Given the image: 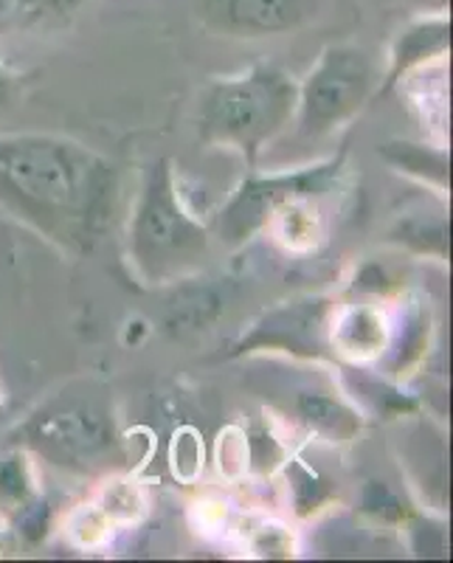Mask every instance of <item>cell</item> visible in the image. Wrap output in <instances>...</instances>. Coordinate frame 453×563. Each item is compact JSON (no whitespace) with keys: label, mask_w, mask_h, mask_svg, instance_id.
Segmentation results:
<instances>
[{"label":"cell","mask_w":453,"mask_h":563,"mask_svg":"<svg viewBox=\"0 0 453 563\" xmlns=\"http://www.w3.org/2000/svg\"><path fill=\"white\" fill-rule=\"evenodd\" d=\"M119 203V167L57 133H0V209L68 254H90Z\"/></svg>","instance_id":"cell-1"},{"label":"cell","mask_w":453,"mask_h":563,"mask_svg":"<svg viewBox=\"0 0 453 563\" xmlns=\"http://www.w3.org/2000/svg\"><path fill=\"white\" fill-rule=\"evenodd\" d=\"M209 249V229L186 206L173 158L153 161L141 175L128 229V260L139 282L158 288L195 276Z\"/></svg>","instance_id":"cell-2"},{"label":"cell","mask_w":453,"mask_h":563,"mask_svg":"<svg viewBox=\"0 0 453 563\" xmlns=\"http://www.w3.org/2000/svg\"><path fill=\"white\" fill-rule=\"evenodd\" d=\"M296 82L274 63H256L248 70L211 82L200 99L198 133L206 147L236 150L248 169L259 153L294 122Z\"/></svg>","instance_id":"cell-3"},{"label":"cell","mask_w":453,"mask_h":563,"mask_svg":"<svg viewBox=\"0 0 453 563\" xmlns=\"http://www.w3.org/2000/svg\"><path fill=\"white\" fill-rule=\"evenodd\" d=\"M20 449L74 474H97L122 462V440L102 395L59 391L18 429Z\"/></svg>","instance_id":"cell-4"},{"label":"cell","mask_w":453,"mask_h":563,"mask_svg":"<svg viewBox=\"0 0 453 563\" xmlns=\"http://www.w3.org/2000/svg\"><path fill=\"white\" fill-rule=\"evenodd\" d=\"M377 70L364 48L332 43L296 88V124L301 139H324L352 122L375 99Z\"/></svg>","instance_id":"cell-5"},{"label":"cell","mask_w":453,"mask_h":563,"mask_svg":"<svg viewBox=\"0 0 453 563\" xmlns=\"http://www.w3.org/2000/svg\"><path fill=\"white\" fill-rule=\"evenodd\" d=\"M344 158L339 153L335 158L319 161L310 167L294 169V173L274 175H245L243 184L236 186L231 198L225 200L218 214V238L229 249H240L248 240H254L259 231L268 229L270 220L279 214L285 206L296 200H319L330 195L339 180L344 178Z\"/></svg>","instance_id":"cell-6"},{"label":"cell","mask_w":453,"mask_h":563,"mask_svg":"<svg viewBox=\"0 0 453 563\" xmlns=\"http://www.w3.org/2000/svg\"><path fill=\"white\" fill-rule=\"evenodd\" d=\"M335 313L330 296H299L265 310L248 333L231 344V355L251 352H288L294 358L324 361L335 352L330 346V321Z\"/></svg>","instance_id":"cell-7"},{"label":"cell","mask_w":453,"mask_h":563,"mask_svg":"<svg viewBox=\"0 0 453 563\" xmlns=\"http://www.w3.org/2000/svg\"><path fill=\"white\" fill-rule=\"evenodd\" d=\"M316 0H203V20L231 37H276L301 29Z\"/></svg>","instance_id":"cell-8"},{"label":"cell","mask_w":453,"mask_h":563,"mask_svg":"<svg viewBox=\"0 0 453 563\" xmlns=\"http://www.w3.org/2000/svg\"><path fill=\"white\" fill-rule=\"evenodd\" d=\"M448 54H451V18L445 12L417 14L391 40L389 68L377 85L375 97H389L411 70L440 63Z\"/></svg>","instance_id":"cell-9"},{"label":"cell","mask_w":453,"mask_h":563,"mask_svg":"<svg viewBox=\"0 0 453 563\" xmlns=\"http://www.w3.org/2000/svg\"><path fill=\"white\" fill-rule=\"evenodd\" d=\"M389 321L369 305H352L332 313L330 346L350 361H375L389 350Z\"/></svg>","instance_id":"cell-10"},{"label":"cell","mask_w":453,"mask_h":563,"mask_svg":"<svg viewBox=\"0 0 453 563\" xmlns=\"http://www.w3.org/2000/svg\"><path fill=\"white\" fill-rule=\"evenodd\" d=\"M223 313V294L209 279H186L175 282V294L166 305V333L175 339L203 333Z\"/></svg>","instance_id":"cell-11"},{"label":"cell","mask_w":453,"mask_h":563,"mask_svg":"<svg viewBox=\"0 0 453 563\" xmlns=\"http://www.w3.org/2000/svg\"><path fill=\"white\" fill-rule=\"evenodd\" d=\"M294 409L307 431L327 442H350L361 431V415L344 397L321 389H305L296 395Z\"/></svg>","instance_id":"cell-12"},{"label":"cell","mask_w":453,"mask_h":563,"mask_svg":"<svg viewBox=\"0 0 453 563\" xmlns=\"http://www.w3.org/2000/svg\"><path fill=\"white\" fill-rule=\"evenodd\" d=\"M43 507L26 451L18 449L3 456L0 460V516L29 530L32 521L43 516Z\"/></svg>","instance_id":"cell-13"},{"label":"cell","mask_w":453,"mask_h":563,"mask_svg":"<svg viewBox=\"0 0 453 563\" xmlns=\"http://www.w3.org/2000/svg\"><path fill=\"white\" fill-rule=\"evenodd\" d=\"M88 0H0V32H32L74 18Z\"/></svg>","instance_id":"cell-14"},{"label":"cell","mask_w":453,"mask_h":563,"mask_svg":"<svg viewBox=\"0 0 453 563\" xmlns=\"http://www.w3.org/2000/svg\"><path fill=\"white\" fill-rule=\"evenodd\" d=\"M384 155L389 164L400 167V173L415 175L422 184H434L440 189L448 186V155L440 150H426L411 141H395V144H384Z\"/></svg>","instance_id":"cell-15"},{"label":"cell","mask_w":453,"mask_h":563,"mask_svg":"<svg viewBox=\"0 0 453 563\" xmlns=\"http://www.w3.org/2000/svg\"><path fill=\"white\" fill-rule=\"evenodd\" d=\"M14 79H18V77H14L12 70H9L7 65L0 63V102H3V99H7L9 93H12V88H14Z\"/></svg>","instance_id":"cell-16"},{"label":"cell","mask_w":453,"mask_h":563,"mask_svg":"<svg viewBox=\"0 0 453 563\" xmlns=\"http://www.w3.org/2000/svg\"><path fill=\"white\" fill-rule=\"evenodd\" d=\"M0 409H3V397H0Z\"/></svg>","instance_id":"cell-17"}]
</instances>
